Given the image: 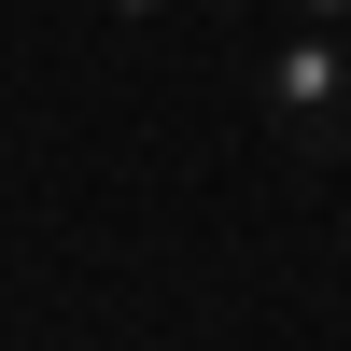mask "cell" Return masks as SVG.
I'll use <instances>...</instances> for the list:
<instances>
[{
  "instance_id": "6da1fadb",
  "label": "cell",
  "mask_w": 351,
  "mask_h": 351,
  "mask_svg": "<svg viewBox=\"0 0 351 351\" xmlns=\"http://www.w3.org/2000/svg\"><path fill=\"white\" fill-rule=\"evenodd\" d=\"M253 112H267V141L281 155H351V28H309V14H281V43H267V71H253Z\"/></svg>"
},
{
  "instance_id": "7a4b0ae2",
  "label": "cell",
  "mask_w": 351,
  "mask_h": 351,
  "mask_svg": "<svg viewBox=\"0 0 351 351\" xmlns=\"http://www.w3.org/2000/svg\"><path fill=\"white\" fill-rule=\"evenodd\" d=\"M99 14H112V28H155V14H169V0H99Z\"/></svg>"
},
{
  "instance_id": "3957f363",
  "label": "cell",
  "mask_w": 351,
  "mask_h": 351,
  "mask_svg": "<svg viewBox=\"0 0 351 351\" xmlns=\"http://www.w3.org/2000/svg\"><path fill=\"white\" fill-rule=\"evenodd\" d=\"M295 14H309V28H351V0H295Z\"/></svg>"
}]
</instances>
